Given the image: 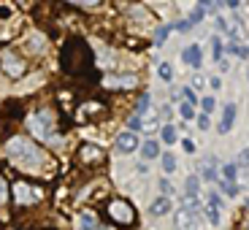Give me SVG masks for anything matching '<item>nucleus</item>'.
Returning <instances> with one entry per match:
<instances>
[{"label": "nucleus", "instance_id": "f257e3e1", "mask_svg": "<svg viewBox=\"0 0 249 230\" xmlns=\"http://www.w3.org/2000/svg\"><path fill=\"white\" fill-rule=\"evenodd\" d=\"M6 149H8V157L17 162L19 168H27V171L41 165V160H44L41 149H38L33 141H27V138H11Z\"/></svg>", "mask_w": 249, "mask_h": 230}, {"label": "nucleus", "instance_id": "f03ea898", "mask_svg": "<svg viewBox=\"0 0 249 230\" xmlns=\"http://www.w3.org/2000/svg\"><path fill=\"white\" fill-rule=\"evenodd\" d=\"M106 212H108V217H111L117 225H122V228H130V225H136V209H133V206L127 203L124 198L111 200Z\"/></svg>", "mask_w": 249, "mask_h": 230}, {"label": "nucleus", "instance_id": "7ed1b4c3", "mask_svg": "<svg viewBox=\"0 0 249 230\" xmlns=\"http://www.w3.org/2000/svg\"><path fill=\"white\" fill-rule=\"evenodd\" d=\"M30 130L36 133L38 138H44V141H52L54 138V114L52 111H38L30 117Z\"/></svg>", "mask_w": 249, "mask_h": 230}, {"label": "nucleus", "instance_id": "20e7f679", "mask_svg": "<svg viewBox=\"0 0 249 230\" xmlns=\"http://www.w3.org/2000/svg\"><path fill=\"white\" fill-rule=\"evenodd\" d=\"M198 214H200V206L195 203V200L190 206H181L179 214H176V230H195L200 222Z\"/></svg>", "mask_w": 249, "mask_h": 230}, {"label": "nucleus", "instance_id": "39448f33", "mask_svg": "<svg viewBox=\"0 0 249 230\" xmlns=\"http://www.w3.org/2000/svg\"><path fill=\"white\" fill-rule=\"evenodd\" d=\"M38 198H41V187H33V184H27V181H17V184H14V200H17L19 206L36 203Z\"/></svg>", "mask_w": 249, "mask_h": 230}, {"label": "nucleus", "instance_id": "423d86ee", "mask_svg": "<svg viewBox=\"0 0 249 230\" xmlns=\"http://www.w3.org/2000/svg\"><path fill=\"white\" fill-rule=\"evenodd\" d=\"M3 71H6L8 76H14V79H19V76L25 73V62L19 60L14 52H3Z\"/></svg>", "mask_w": 249, "mask_h": 230}, {"label": "nucleus", "instance_id": "0eeeda50", "mask_svg": "<svg viewBox=\"0 0 249 230\" xmlns=\"http://www.w3.org/2000/svg\"><path fill=\"white\" fill-rule=\"evenodd\" d=\"M136 84H138V76H133V73L106 76V79H103V87H108V89H130V87H136Z\"/></svg>", "mask_w": 249, "mask_h": 230}, {"label": "nucleus", "instance_id": "6e6552de", "mask_svg": "<svg viewBox=\"0 0 249 230\" xmlns=\"http://www.w3.org/2000/svg\"><path fill=\"white\" fill-rule=\"evenodd\" d=\"M79 160L81 162H100L103 160V149L95 146V143H84V146L79 149Z\"/></svg>", "mask_w": 249, "mask_h": 230}, {"label": "nucleus", "instance_id": "1a4fd4ad", "mask_svg": "<svg viewBox=\"0 0 249 230\" xmlns=\"http://www.w3.org/2000/svg\"><path fill=\"white\" fill-rule=\"evenodd\" d=\"M181 60H184V65H193V68H198L200 60H203V54H200V46H198V44H190L184 52H181Z\"/></svg>", "mask_w": 249, "mask_h": 230}, {"label": "nucleus", "instance_id": "9d476101", "mask_svg": "<svg viewBox=\"0 0 249 230\" xmlns=\"http://www.w3.org/2000/svg\"><path fill=\"white\" fill-rule=\"evenodd\" d=\"M136 146H138V138L133 136V133H122V136L117 138V152H122V155L133 152Z\"/></svg>", "mask_w": 249, "mask_h": 230}, {"label": "nucleus", "instance_id": "9b49d317", "mask_svg": "<svg viewBox=\"0 0 249 230\" xmlns=\"http://www.w3.org/2000/svg\"><path fill=\"white\" fill-rule=\"evenodd\" d=\"M233 119H236V106L233 103H228L225 106V111H222V122H219V133H231V127H233Z\"/></svg>", "mask_w": 249, "mask_h": 230}, {"label": "nucleus", "instance_id": "f8f14e48", "mask_svg": "<svg viewBox=\"0 0 249 230\" xmlns=\"http://www.w3.org/2000/svg\"><path fill=\"white\" fill-rule=\"evenodd\" d=\"M79 228L81 230H103V228H100V222H98V217H95V214H89V212H84L79 217Z\"/></svg>", "mask_w": 249, "mask_h": 230}, {"label": "nucleus", "instance_id": "ddd939ff", "mask_svg": "<svg viewBox=\"0 0 249 230\" xmlns=\"http://www.w3.org/2000/svg\"><path fill=\"white\" fill-rule=\"evenodd\" d=\"M168 209H171V200L168 198H160V200H155V203H152V214H155V217L168 214Z\"/></svg>", "mask_w": 249, "mask_h": 230}, {"label": "nucleus", "instance_id": "4468645a", "mask_svg": "<svg viewBox=\"0 0 249 230\" xmlns=\"http://www.w3.org/2000/svg\"><path fill=\"white\" fill-rule=\"evenodd\" d=\"M141 155L146 157V160H152V157H157L160 155V146H157V141H146L141 146Z\"/></svg>", "mask_w": 249, "mask_h": 230}, {"label": "nucleus", "instance_id": "2eb2a0df", "mask_svg": "<svg viewBox=\"0 0 249 230\" xmlns=\"http://www.w3.org/2000/svg\"><path fill=\"white\" fill-rule=\"evenodd\" d=\"M184 187H187V198H195L198 195V187H200V179L198 176H187Z\"/></svg>", "mask_w": 249, "mask_h": 230}, {"label": "nucleus", "instance_id": "dca6fc26", "mask_svg": "<svg viewBox=\"0 0 249 230\" xmlns=\"http://www.w3.org/2000/svg\"><path fill=\"white\" fill-rule=\"evenodd\" d=\"M162 171H165V174H174V171H176V157L171 155V152L162 155Z\"/></svg>", "mask_w": 249, "mask_h": 230}, {"label": "nucleus", "instance_id": "f3484780", "mask_svg": "<svg viewBox=\"0 0 249 230\" xmlns=\"http://www.w3.org/2000/svg\"><path fill=\"white\" fill-rule=\"evenodd\" d=\"M149 103H152V95H149V92H143V95H141V100H138V108H136L138 117H143V114L149 111Z\"/></svg>", "mask_w": 249, "mask_h": 230}, {"label": "nucleus", "instance_id": "a211bd4d", "mask_svg": "<svg viewBox=\"0 0 249 230\" xmlns=\"http://www.w3.org/2000/svg\"><path fill=\"white\" fill-rule=\"evenodd\" d=\"M162 141H165V143H176V127H174V124H165V127H162Z\"/></svg>", "mask_w": 249, "mask_h": 230}, {"label": "nucleus", "instance_id": "6ab92c4d", "mask_svg": "<svg viewBox=\"0 0 249 230\" xmlns=\"http://www.w3.org/2000/svg\"><path fill=\"white\" fill-rule=\"evenodd\" d=\"M168 33H171V27H168V25L157 27V33H155V44H157V46H162V44H165V38H168Z\"/></svg>", "mask_w": 249, "mask_h": 230}, {"label": "nucleus", "instance_id": "aec40b11", "mask_svg": "<svg viewBox=\"0 0 249 230\" xmlns=\"http://www.w3.org/2000/svg\"><path fill=\"white\" fill-rule=\"evenodd\" d=\"M222 174H225V181H228V184H236V165H233V162H228V165H225Z\"/></svg>", "mask_w": 249, "mask_h": 230}, {"label": "nucleus", "instance_id": "412c9836", "mask_svg": "<svg viewBox=\"0 0 249 230\" xmlns=\"http://www.w3.org/2000/svg\"><path fill=\"white\" fill-rule=\"evenodd\" d=\"M203 179H209V181L217 179V171H214V160H212V157H209V165L203 162Z\"/></svg>", "mask_w": 249, "mask_h": 230}, {"label": "nucleus", "instance_id": "4be33fe9", "mask_svg": "<svg viewBox=\"0 0 249 230\" xmlns=\"http://www.w3.org/2000/svg\"><path fill=\"white\" fill-rule=\"evenodd\" d=\"M179 114H181L184 119H193V117H195V108H193V103H187V100H184V103L179 106Z\"/></svg>", "mask_w": 249, "mask_h": 230}, {"label": "nucleus", "instance_id": "5701e85b", "mask_svg": "<svg viewBox=\"0 0 249 230\" xmlns=\"http://www.w3.org/2000/svg\"><path fill=\"white\" fill-rule=\"evenodd\" d=\"M206 217H209V222H212V225H219V222H222V217H219V209H212V206L206 209Z\"/></svg>", "mask_w": 249, "mask_h": 230}, {"label": "nucleus", "instance_id": "b1692460", "mask_svg": "<svg viewBox=\"0 0 249 230\" xmlns=\"http://www.w3.org/2000/svg\"><path fill=\"white\" fill-rule=\"evenodd\" d=\"M157 73H160V79L171 81V76H174V71H171V65H168V62H162L160 68H157Z\"/></svg>", "mask_w": 249, "mask_h": 230}, {"label": "nucleus", "instance_id": "393cba45", "mask_svg": "<svg viewBox=\"0 0 249 230\" xmlns=\"http://www.w3.org/2000/svg\"><path fill=\"white\" fill-rule=\"evenodd\" d=\"M212 52H214V57H217V62L222 60V41H219V38H212Z\"/></svg>", "mask_w": 249, "mask_h": 230}, {"label": "nucleus", "instance_id": "a878e982", "mask_svg": "<svg viewBox=\"0 0 249 230\" xmlns=\"http://www.w3.org/2000/svg\"><path fill=\"white\" fill-rule=\"evenodd\" d=\"M200 108H203V114L209 117V114L214 111V98H203V103H200Z\"/></svg>", "mask_w": 249, "mask_h": 230}, {"label": "nucleus", "instance_id": "bb28decb", "mask_svg": "<svg viewBox=\"0 0 249 230\" xmlns=\"http://www.w3.org/2000/svg\"><path fill=\"white\" fill-rule=\"evenodd\" d=\"M209 206H212V209H219V206H222V198H219L217 193H209Z\"/></svg>", "mask_w": 249, "mask_h": 230}, {"label": "nucleus", "instance_id": "cd10ccee", "mask_svg": "<svg viewBox=\"0 0 249 230\" xmlns=\"http://www.w3.org/2000/svg\"><path fill=\"white\" fill-rule=\"evenodd\" d=\"M203 14H206V8L198 6V8L193 11V19H190V22H193V25H195V22H200V19H203Z\"/></svg>", "mask_w": 249, "mask_h": 230}, {"label": "nucleus", "instance_id": "c85d7f7f", "mask_svg": "<svg viewBox=\"0 0 249 230\" xmlns=\"http://www.w3.org/2000/svg\"><path fill=\"white\" fill-rule=\"evenodd\" d=\"M222 190L228 193V198H233V195L238 193V187H236V184H228V181H222Z\"/></svg>", "mask_w": 249, "mask_h": 230}, {"label": "nucleus", "instance_id": "c756f323", "mask_svg": "<svg viewBox=\"0 0 249 230\" xmlns=\"http://www.w3.org/2000/svg\"><path fill=\"white\" fill-rule=\"evenodd\" d=\"M176 30H181V33H187V30H190V27H193V22H190V19H184V22H176Z\"/></svg>", "mask_w": 249, "mask_h": 230}, {"label": "nucleus", "instance_id": "7c9ffc66", "mask_svg": "<svg viewBox=\"0 0 249 230\" xmlns=\"http://www.w3.org/2000/svg\"><path fill=\"white\" fill-rule=\"evenodd\" d=\"M198 127H200V130H209V117H206V114H200V117H198Z\"/></svg>", "mask_w": 249, "mask_h": 230}, {"label": "nucleus", "instance_id": "2f4dec72", "mask_svg": "<svg viewBox=\"0 0 249 230\" xmlns=\"http://www.w3.org/2000/svg\"><path fill=\"white\" fill-rule=\"evenodd\" d=\"M141 127H143L141 117H133V119H130V130H141Z\"/></svg>", "mask_w": 249, "mask_h": 230}, {"label": "nucleus", "instance_id": "473e14b6", "mask_svg": "<svg viewBox=\"0 0 249 230\" xmlns=\"http://www.w3.org/2000/svg\"><path fill=\"white\" fill-rule=\"evenodd\" d=\"M238 162H241V165H249V149H244L241 155H238Z\"/></svg>", "mask_w": 249, "mask_h": 230}, {"label": "nucleus", "instance_id": "72a5a7b5", "mask_svg": "<svg viewBox=\"0 0 249 230\" xmlns=\"http://www.w3.org/2000/svg\"><path fill=\"white\" fill-rule=\"evenodd\" d=\"M181 95H184V100H187V103H195V92H193V89H184Z\"/></svg>", "mask_w": 249, "mask_h": 230}, {"label": "nucleus", "instance_id": "f704fd0d", "mask_svg": "<svg viewBox=\"0 0 249 230\" xmlns=\"http://www.w3.org/2000/svg\"><path fill=\"white\" fill-rule=\"evenodd\" d=\"M160 190H162V193H174V187H171V181H160Z\"/></svg>", "mask_w": 249, "mask_h": 230}, {"label": "nucleus", "instance_id": "c9c22d12", "mask_svg": "<svg viewBox=\"0 0 249 230\" xmlns=\"http://www.w3.org/2000/svg\"><path fill=\"white\" fill-rule=\"evenodd\" d=\"M217 30H222V33L228 30V22H225V19H217Z\"/></svg>", "mask_w": 249, "mask_h": 230}, {"label": "nucleus", "instance_id": "e433bc0d", "mask_svg": "<svg viewBox=\"0 0 249 230\" xmlns=\"http://www.w3.org/2000/svg\"><path fill=\"white\" fill-rule=\"evenodd\" d=\"M195 149V143L193 141H187V138H184V152H193Z\"/></svg>", "mask_w": 249, "mask_h": 230}, {"label": "nucleus", "instance_id": "4c0bfd02", "mask_svg": "<svg viewBox=\"0 0 249 230\" xmlns=\"http://www.w3.org/2000/svg\"><path fill=\"white\" fill-rule=\"evenodd\" d=\"M6 198V184H3V181H0V200Z\"/></svg>", "mask_w": 249, "mask_h": 230}, {"label": "nucleus", "instance_id": "58836bf2", "mask_svg": "<svg viewBox=\"0 0 249 230\" xmlns=\"http://www.w3.org/2000/svg\"><path fill=\"white\" fill-rule=\"evenodd\" d=\"M247 79H249V71H247Z\"/></svg>", "mask_w": 249, "mask_h": 230}, {"label": "nucleus", "instance_id": "ea45409f", "mask_svg": "<svg viewBox=\"0 0 249 230\" xmlns=\"http://www.w3.org/2000/svg\"><path fill=\"white\" fill-rule=\"evenodd\" d=\"M247 209H249V203H247Z\"/></svg>", "mask_w": 249, "mask_h": 230}, {"label": "nucleus", "instance_id": "a19ab883", "mask_svg": "<svg viewBox=\"0 0 249 230\" xmlns=\"http://www.w3.org/2000/svg\"><path fill=\"white\" fill-rule=\"evenodd\" d=\"M247 230H249V225H247Z\"/></svg>", "mask_w": 249, "mask_h": 230}]
</instances>
